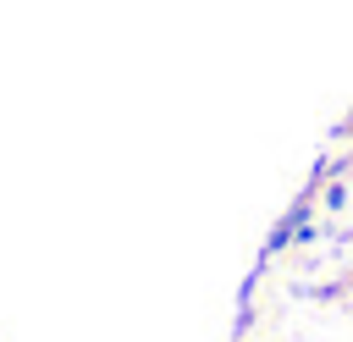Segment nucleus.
Wrapping results in <instances>:
<instances>
[{
	"label": "nucleus",
	"instance_id": "1",
	"mask_svg": "<svg viewBox=\"0 0 353 342\" xmlns=\"http://www.w3.org/2000/svg\"><path fill=\"white\" fill-rule=\"evenodd\" d=\"M320 204H325V210H342V204H347V188H342V182H331V188L320 193Z\"/></svg>",
	"mask_w": 353,
	"mask_h": 342
}]
</instances>
